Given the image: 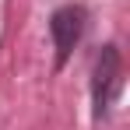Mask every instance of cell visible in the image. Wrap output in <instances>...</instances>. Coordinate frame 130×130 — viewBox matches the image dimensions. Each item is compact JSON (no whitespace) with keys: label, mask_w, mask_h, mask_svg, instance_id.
I'll use <instances>...</instances> for the list:
<instances>
[{"label":"cell","mask_w":130,"mask_h":130,"mask_svg":"<svg viewBox=\"0 0 130 130\" xmlns=\"http://www.w3.org/2000/svg\"><path fill=\"white\" fill-rule=\"evenodd\" d=\"M49 32H53V42H56V67H63L67 56L74 53V46L81 42V32H85V7L67 4V7H60V11H53Z\"/></svg>","instance_id":"cell-2"},{"label":"cell","mask_w":130,"mask_h":130,"mask_svg":"<svg viewBox=\"0 0 130 130\" xmlns=\"http://www.w3.org/2000/svg\"><path fill=\"white\" fill-rule=\"evenodd\" d=\"M120 88H123L120 49L116 46H102V53L95 56V67H91V112H95V120H106L109 116Z\"/></svg>","instance_id":"cell-1"}]
</instances>
